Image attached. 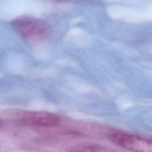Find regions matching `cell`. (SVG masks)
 <instances>
[{
    "label": "cell",
    "mask_w": 152,
    "mask_h": 152,
    "mask_svg": "<svg viewBox=\"0 0 152 152\" xmlns=\"http://www.w3.org/2000/svg\"><path fill=\"white\" fill-rule=\"evenodd\" d=\"M11 24L15 31L27 40L43 39L49 31V26L45 21L32 16H20L15 18Z\"/></svg>",
    "instance_id": "1"
},
{
    "label": "cell",
    "mask_w": 152,
    "mask_h": 152,
    "mask_svg": "<svg viewBox=\"0 0 152 152\" xmlns=\"http://www.w3.org/2000/svg\"><path fill=\"white\" fill-rule=\"evenodd\" d=\"M9 116L23 125L36 127H53L61 122L56 114L43 110H18L10 113Z\"/></svg>",
    "instance_id": "2"
},
{
    "label": "cell",
    "mask_w": 152,
    "mask_h": 152,
    "mask_svg": "<svg viewBox=\"0 0 152 152\" xmlns=\"http://www.w3.org/2000/svg\"><path fill=\"white\" fill-rule=\"evenodd\" d=\"M113 144L133 152H152L151 139L125 131H113L107 135Z\"/></svg>",
    "instance_id": "3"
},
{
    "label": "cell",
    "mask_w": 152,
    "mask_h": 152,
    "mask_svg": "<svg viewBox=\"0 0 152 152\" xmlns=\"http://www.w3.org/2000/svg\"><path fill=\"white\" fill-rule=\"evenodd\" d=\"M68 152H119L107 147L91 142L78 144L71 147Z\"/></svg>",
    "instance_id": "4"
},
{
    "label": "cell",
    "mask_w": 152,
    "mask_h": 152,
    "mask_svg": "<svg viewBox=\"0 0 152 152\" xmlns=\"http://www.w3.org/2000/svg\"><path fill=\"white\" fill-rule=\"evenodd\" d=\"M2 122L1 119H0V129L2 128Z\"/></svg>",
    "instance_id": "5"
}]
</instances>
